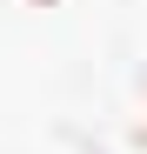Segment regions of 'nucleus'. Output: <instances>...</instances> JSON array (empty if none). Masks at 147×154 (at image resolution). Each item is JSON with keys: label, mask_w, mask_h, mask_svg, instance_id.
<instances>
[{"label": "nucleus", "mask_w": 147, "mask_h": 154, "mask_svg": "<svg viewBox=\"0 0 147 154\" xmlns=\"http://www.w3.org/2000/svg\"><path fill=\"white\" fill-rule=\"evenodd\" d=\"M34 7H60V0H34Z\"/></svg>", "instance_id": "f257e3e1"}]
</instances>
